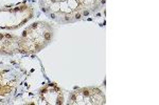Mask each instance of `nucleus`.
<instances>
[{"mask_svg": "<svg viewBox=\"0 0 159 105\" xmlns=\"http://www.w3.org/2000/svg\"><path fill=\"white\" fill-rule=\"evenodd\" d=\"M53 38V29L47 22L37 21L29 25L19 37V52L37 53L46 47Z\"/></svg>", "mask_w": 159, "mask_h": 105, "instance_id": "nucleus-1", "label": "nucleus"}, {"mask_svg": "<svg viewBox=\"0 0 159 105\" xmlns=\"http://www.w3.org/2000/svg\"><path fill=\"white\" fill-rule=\"evenodd\" d=\"M46 11L50 12V15L54 19L65 18L70 21L69 17H74V19L80 18L79 12L86 1L83 0H43ZM87 3V2H86Z\"/></svg>", "mask_w": 159, "mask_h": 105, "instance_id": "nucleus-2", "label": "nucleus"}, {"mask_svg": "<svg viewBox=\"0 0 159 105\" xmlns=\"http://www.w3.org/2000/svg\"><path fill=\"white\" fill-rule=\"evenodd\" d=\"M33 16V10L28 6L0 9V29H16Z\"/></svg>", "mask_w": 159, "mask_h": 105, "instance_id": "nucleus-3", "label": "nucleus"}, {"mask_svg": "<svg viewBox=\"0 0 159 105\" xmlns=\"http://www.w3.org/2000/svg\"><path fill=\"white\" fill-rule=\"evenodd\" d=\"M68 103L79 104V105L105 104V97L104 94L98 88H93V87L80 88L71 94Z\"/></svg>", "mask_w": 159, "mask_h": 105, "instance_id": "nucleus-4", "label": "nucleus"}, {"mask_svg": "<svg viewBox=\"0 0 159 105\" xmlns=\"http://www.w3.org/2000/svg\"><path fill=\"white\" fill-rule=\"evenodd\" d=\"M19 50V37L11 34H0V54L13 55Z\"/></svg>", "mask_w": 159, "mask_h": 105, "instance_id": "nucleus-5", "label": "nucleus"}, {"mask_svg": "<svg viewBox=\"0 0 159 105\" xmlns=\"http://www.w3.org/2000/svg\"><path fill=\"white\" fill-rule=\"evenodd\" d=\"M42 99L48 104H58L61 103V93L55 86H48L42 93Z\"/></svg>", "mask_w": 159, "mask_h": 105, "instance_id": "nucleus-6", "label": "nucleus"}]
</instances>
